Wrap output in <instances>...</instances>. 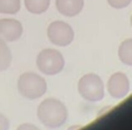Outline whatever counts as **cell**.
I'll return each mask as SVG.
<instances>
[{
    "label": "cell",
    "mask_w": 132,
    "mask_h": 130,
    "mask_svg": "<svg viewBox=\"0 0 132 130\" xmlns=\"http://www.w3.org/2000/svg\"><path fill=\"white\" fill-rule=\"evenodd\" d=\"M36 66L44 74L54 75L64 68L65 60L63 55L54 49H45L40 51L36 58Z\"/></svg>",
    "instance_id": "cell-4"
},
{
    "label": "cell",
    "mask_w": 132,
    "mask_h": 130,
    "mask_svg": "<svg viewBox=\"0 0 132 130\" xmlns=\"http://www.w3.org/2000/svg\"><path fill=\"white\" fill-rule=\"evenodd\" d=\"M37 117L45 127L57 128L68 119V110L65 105L55 98H47L40 103Z\"/></svg>",
    "instance_id": "cell-1"
},
{
    "label": "cell",
    "mask_w": 132,
    "mask_h": 130,
    "mask_svg": "<svg viewBox=\"0 0 132 130\" xmlns=\"http://www.w3.org/2000/svg\"><path fill=\"white\" fill-rule=\"evenodd\" d=\"M51 0H24V4L29 13L41 14L47 11Z\"/></svg>",
    "instance_id": "cell-9"
},
{
    "label": "cell",
    "mask_w": 132,
    "mask_h": 130,
    "mask_svg": "<svg viewBox=\"0 0 132 130\" xmlns=\"http://www.w3.org/2000/svg\"><path fill=\"white\" fill-rule=\"evenodd\" d=\"M108 4L115 9H122L131 3V0H107Z\"/></svg>",
    "instance_id": "cell-13"
},
{
    "label": "cell",
    "mask_w": 132,
    "mask_h": 130,
    "mask_svg": "<svg viewBox=\"0 0 132 130\" xmlns=\"http://www.w3.org/2000/svg\"><path fill=\"white\" fill-rule=\"evenodd\" d=\"M12 62V53L5 40L0 38V72L9 67Z\"/></svg>",
    "instance_id": "cell-11"
},
{
    "label": "cell",
    "mask_w": 132,
    "mask_h": 130,
    "mask_svg": "<svg viewBox=\"0 0 132 130\" xmlns=\"http://www.w3.org/2000/svg\"><path fill=\"white\" fill-rule=\"evenodd\" d=\"M21 9V0H0V13L15 14Z\"/></svg>",
    "instance_id": "cell-12"
},
{
    "label": "cell",
    "mask_w": 132,
    "mask_h": 130,
    "mask_svg": "<svg viewBox=\"0 0 132 130\" xmlns=\"http://www.w3.org/2000/svg\"><path fill=\"white\" fill-rule=\"evenodd\" d=\"M23 32L21 23L15 19L0 20V38L7 42L20 39Z\"/></svg>",
    "instance_id": "cell-7"
},
{
    "label": "cell",
    "mask_w": 132,
    "mask_h": 130,
    "mask_svg": "<svg viewBox=\"0 0 132 130\" xmlns=\"http://www.w3.org/2000/svg\"><path fill=\"white\" fill-rule=\"evenodd\" d=\"M78 91L81 97L90 102H97L105 96L104 83L96 74H85L78 82Z\"/></svg>",
    "instance_id": "cell-3"
},
{
    "label": "cell",
    "mask_w": 132,
    "mask_h": 130,
    "mask_svg": "<svg viewBox=\"0 0 132 130\" xmlns=\"http://www.w3.org/2000/svg\"><path fill=\"white\" fill-rule=\"evenodd\" d=\"M84 0H56V7L60 13L67 17L78 15L84 8Z\"/></svg>",
    "instance_id": "cell-8"
},
{
    "label": "cell",
    "mask_w": 132,
    "mask_h": 130,
    "mask_svg": "<svg viewBox=\"0 0 132 130\" xmlns=\"http://www.w3.org/2000/svg\"><path fill=\"white\" fill-rule=\"evenodd\" d=\"M107 90L113 98L125 97L129 91V81L125 74L117 72L110 77L107 82Z\"/></svg>",
    "instance_id": "cell-6"
},
{
    "label": "cell",
    "mask_w": 132,
    "mask_h": 130,
    "mask_svg": "<svg viewBox=\"0 0 132 130\" xmlns=\"http://www.w3.org/2000/svg\"><path fill=\"white\" fill-rule=\"evenodd\" d=\"M9 120L5 115L0 113V130H8L9 129Z\"/></svg>",
    "instance_id": "cell-14"
},
{
    "label": "cell",
    "mask_w": 132,
    "mask_h": 130,
    "mask_svg": "<svg viewBox=\"0 0 132 130\" xmlns=\"http://www.w3.org/2000/svg\"><path fill=\"white\" fill-rule=\"evenodd\" d=\"M16 130H40V129L37 127H36L35 125H33V124L25 123V124H21Z\"/></svg>",
    "instance_id": "cell-15"
},
{
    "label": "cell",
    "mask_w": 132,
    "mask_h": 130,
    "mask_svg": "<svg viewBox=\"0 0 132 130\" xmlns=\"http://www.w3.org/2000/svg\"><path fill=\"white\" fill-rule=\"evenodd\" d=\"M48 38L53 44L58 46L69 45L75 38V32L72 27L62 21H53L49 25L47 29Z\"/></svg>",
    "instance_id": "cell-5"
},
{
    "label": "cell",
    "mask_w": 132,
    "mask_h": 130,
    "mask_svg": "<svg viewBox=\"0 0 132 130\" xmlns=\"http://www.w3.org/2000/svg\"><path fill=\"white\" fill-rule=\"evenodd\" d=\"M119 58L127 66L132 65V40L128 38L121 44L119 47Z\"/></svg>",
    "instance_id": "cell-10"
},
{
    "label": "cell",
    "mask_w": 132,
    "mask_h": 130,
    "mask_svg": "<svg viewBox=\"0 0 132 130\" xmlns=\"http://www.w3.org/2000/svg\"><path fill=\"white\" fill-rule=\"evenodd\" d=\"M18 89L22 97L34 100L45 94L47 91V83L39 74L27 72L20 76L18 80Z\"/></svg>",
    "instance_id": "cell-2"
}]
</instances>
